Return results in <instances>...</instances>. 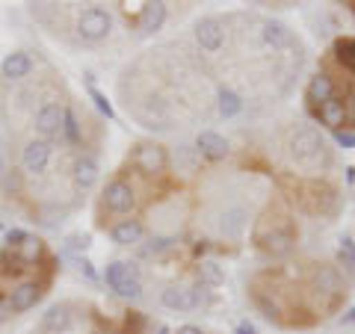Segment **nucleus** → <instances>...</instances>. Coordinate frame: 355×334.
I'll return each mask as SVG.
<instances>
[{"label":"nucleus","mask_w":355,"mask_h":334,"mask_svg":"<svg viewBox=\"0 0 355 334\" xmlns=\"http://www.w3.org/2000/svg\"><path fill=\"white\" fill-rule=\"evenodd\" d=\"M74 266H77V270H80L86 278H92V281L98 278V275H95V270H92V263H89L86 258H74Z\"/></svg>","instance_id":"nucleus-36"},{"label":"nucleus","mask_w":355,"mask_h":334,"mask_svg":"<svg viewBox=\"0 0 355 334\" xmlns=\"http://www.w3.org/2000/svg\"><path fill=\"white\" fill-rule=\"evenodd\" d=\"M261 39L263 44H270V48H287V44L293 42L291 30H287L284 24H279V21H263V30H261Z\"/></svg>","instance_id":"nucleus-20"},{"label":"nucleus","mask_w":355,"mask_h":334,"mask_svg":"<svg viewBox=\"0 0 355 334\" xmlns=\"http://www.w3.org/2000/svg\"><path fill=\"white\" fill-rule=\"evenodd\" d=\"M51 151H53V146L48 139H30L24 146V151H21V166H24V172L42 175L51 163Z\"/></svg>","instance_id":"nucleus-7"},{"label":"nucleus","mask_w":355,"mask_h":334,"mask_svg":"<svg viewBox=\"0 0 355 334\" xmlns=\"http://www.w3.org/2000/svg\"><path fill=\"white\" fill-rule=\"evenodd\" d=\"M338 258H340V263L347 266V270H355V240H352V237H343V240H340Z\"/></svg>","instance_id":"nucleus-28"},{"label":"nucleus","mask_w":355,"mask_h":334,"mask_svg":"<svg viewBox=\"0 0 355 334\" xmlns=\"http://www.w3.org/2000/svg\"><path fill=\"white\" fill-rule=\"evenodd\" d=\"M42 258H44V243L30 234V237L21 243V249H18V261L21 263H39Z\"/></svg>","instance_id":"nucleus-25"},{"label":"nucleus","mask_w":355,"mask_h":334,"mask_svg":"<svg viewBox=\"0 0 355 334\" xmlns=\"http://www.w3.org/2000/svg\"><path fill=\"white\" fill-rule=\"evenodd\" d=\"M308 198H311V210H320V213H329L331 207H335V189H329V186H323V184H311L308 186Z\"/></svg>","instance_id":"nucleus-22"},{"label":"nucleus","mask_w":355,"mask_h":334,"mask_svg":"<svg viewBox=\"0 0 355 334\" xmlns=\"http://www.w3.org/2000/svg\"><path fill=\"white\" fill-rule=\"evenodd\" d=\"M0 175H3V157H0Z\"/></svg>","instance_id":"nucleus-44"},{"label":"nucleus","mask_w":355,"mask_h":334,"mask_svg":"<svg viewBox=\"0 0 355 334\" xmlns=\"http://www.w3.org/2000/svg\"><path fill=\"white\" fill-rule=\"evenodd\" d=\"M133 163L142 175H163L166 166H169V154L157 142H139L133 148Z\"/></svg>","instance_id":"nucleus-4"},{"label":"nucleus","mask_w":355,"mask_h":334,"mask_svg":"<svg viewBox=\"0 0 355 334\" xmlns=\"http://www.w3.org/2000/svg\"><path fill=\"white\" fill-rule=\"evenodd\" d=\"M65 249L69 252H86L89 249V237L86 234H74V237H69V243H65Z\"/></svg>","instance_id":"nucleus-33"},{"label":"nucleus","mask_w":355,"mask_h":334,"mask_svg":"<svg viewBox=\"0 0 355 334\" xmlns=\"http://www.w3.org/2000/svg\"><path fill=\"white\" fill-rule=\"evenodd\" d=\"M142 326H146V317L139 310H130L128 319H125V331L128 334H142Z\"/></svg>","instance_id":"nucleus-31"},{"label":"nucleus","mask_w":355,"mask_h":334,"mask_svg":"<svg viewBox=\"0 0 355 334\" xmlns=\"http://www.w3.org/2000/svg\"><path fill=\"white\" fill-rule=\"evenodd\" d=\"M335 139H338V146H343V148H355V133L352 130H338Z\"/></svg>","instance_id":"nucleus-35"},{"label":"nucleus","mask_w":355,"mask_h":334,"mask_svg":"<svg viewBox=\"0 0 355 334\" xmlns=\"http://www.w3.org/2000/svg\"><path fill=\"white\" fill-rule=\"evenodd\" d=\"M157 334H169V328H166V326H160V328H157Z\"/></svg>","instance_id":"nucleus-43"},{"label":"nucleus","mask_w":355,"mask_h":334,"mask_svg":"<svg viewBox=\"0 0 355 334\" xmlns=\"http://www.w3.org/2000/svg\"><path fill=\"white\" fill-rule=\"evenodd\" d=\"M254 240H258V246L272 254V258H284V254H291L293 246H296V231L291 222H282V225H272V228H258L254 234Z\"/></svg>","instance_id":"nucleus-2"},{"label":"nucleus","mask_w":355,"mask_h":334,"mask_svg":"<svg viewBox=\"0 0 355 334\" xmlns=\"http://www.w3.org/2000/svg\"><path fill=\"white\" fill-rule=\"evenodd\" d=\"M198 278H202V284H210V287H219L222 281H225V272L219 270V266L214 261H205L202 266H198Z\"/></svg>","instance_id":"nucleus-26"},{"label":"nucleus","mask_w":355,"mask_h":334,"mask_svg":"<svg viewBox=\"0 0 355 334\" xmlns=\"http://www.w3.org/2000/svg\"><path fill=\"white\" fill-rule=\"evenodd\" d=\"M98 334H113V331H98Z\"/></svg>","instance_id":"nucleus-45"},{"label":"nucleus","mask_w":355,"mask_h":334,"mask_svg":"<svg viewBox=\"0 0 355 334\" xmlns=\"http://www.w3.org/2000/svg\"><path fill=\"white\" fill-rule=\"evenodd\" d=\"M62 133H65V139H69L71 146H77V142H80V121H77V116L71 113V109H69V116H65Z\"/></svg>","instance_id":"nucleus-29"},{"label":"nucleus","mask_w":355,"mask_h":334,"mask_svg":"<svg viewBox=\"0 0 355 334\" xmlns=\"http://www.w3.org/2000/svg\"><path fill=\"white\" fill-rule=\"evenodd\" d=\"M89 95H92V101H95V107H98V109H101V113H104L107 118H113V116H116V113H113V104H110V101H107V95H104V92H98V89H95L92 83H89Z\"/></svg>","instance_id":"nucleus-30"},{"label":"nucleus","mask_w":355,"mask_h":334,"mask_svg":"<svg viewBox=\"0 0 355 334\" xmlns=\"http://www.w3.org/2000/svg\"><path fill=\"white\" fill-rule=\"evenodd\" d=\"M175 334H205V331L198 328V326H181V328H178Z\"/></svg>","instance_id":"nucleus-39"},{"label":"nucleus","mask_w":355,"mask_h":334,"mask_svg":"<svg viewBox=\"0 0 355 334\" xmlns=\"http://www.w3.org/2000/svg\"><path fill=\"white\" fill-rule=\"evenodd\" d=\"M196 151L202 154V157H207V160H222L228 154V142L214 130H202L196 137Z\"/></svg>","instance_id":"nucleus-17"},{"label":"nucleus","mask_w":355,"mask_h":334,"mask_svg":"<svg viewBox=\"0 0 355 334\" xmlns=\"http://www.w3.org/2000/svg\"><path fill=\"white\" fill-rule=\"evenodd\" d=\"M101 202H104V207L110 210V213H130V210L137 207V193H133V186L128 181L116 177V181L107 184Z\"/></svg>","instance_id":"nucleus-5"},{"label":"nucleus","mask_w":355,"mask_h":334,"mask_svg":"<svg viewBox=\"0 0 355 334\" xmlns=\"http://www.w3.org/2000/svg\"><path fill=\"white\" fill-rule=\"evenodd\" d=\"M216 109H219L222 118H234V116H240V109H243V98L234 92V89L222 86L216 92Z\"/></svg>","instance_id":"nucleus-21"},{"label":"nucleus","mask_w":355,"mask_h":334,"mask_svg":"<svg viewBox=\"0 0 355 334\" xmlns=\"http://www.w3.org/2000/svg\"><path fill=\"white\" fill-rule=\"evenodd\" d=\"M314 116L320 118V125H326V128H331V130H340L343 128V121H347V104H343V98H331V101H326V104H320L317 109H314Z\"/></svg>","instance_id":"nucleus-16"},{"label":"nucleus","mask_w":355,"mask_h":334,"mask_svg":"<svg viewBox=\"0 0 355 334\" xmlns=\"http://www.w3.org/2000/svg\"><path fill=\"white\" fill-rule=\"evenodd\" d=\"M347 118H349L352 125H355V92L349 95V104H347Z\"/></svg>","instance_id":"nucleus-38"},{"label":"nucleus","mask_w":355,"mask_h":334,"mask_svg":"<svg viewBox=\"0 0 355 334\" xmlns=\"http://www.w3.org/2000/svg\"><path fill=\"white\" fill-rule=\"evenodd\" d=\"M222 234H225V237H240L243 234V228H246V210L243 207H231V210H225V213H222Z\"/></svg>","instance_id":"nucleus-24"},{"label":"nucleus","mask_w":355,"mask_h":334,"mask_svg":"<svg viewBox=\"0 0 355 334\" xmlns=\"http://www.w3.org/2000/svg\"><path fill=\"white\" fill-rule=\"evenodd\" d=\"M42 299V284L36 281H21L12 293H9V310L12 314H24V310L36 308V302Z\"/></svg>","instance_id":"nucleus-9"},{"label":"nucleus","mask_w":355,"mask_h":334,"mask_svg":"<svg viewBox=\"0 0 355 334\" xmlns=\"http://www.w3.org/2000/svg\"><path fill=\"white\" fill-rule=\"evenodd\" d=\"M3 319H6V308H3V305H0V322H3Z\"/></svg>","instance_id":"nucleus-42"},{"label":"nucleus","mask_w":355,"mask_h":334,"mask_svg":"<svg viewBox=\"0 0 355 334\" xmlns=\"http://www.w3.org/2000/svg\"><path fill=\"white\" fill-rule=\"evenodd\" d=\"M0 228H3V225H0Z\"/></svg>","instance_id":"nucleus-47"},{"label":"nucleus","mask_w":355,"mask_h":334,"mask_svg":"<svg viewBox=\"0 0 355 334\" xmlns=\"http://www.w3.org/2000/svg\"><path fill=\"white\" fill-rule=\"evenodd\" d=\"M98 175H101V169H98V160L92 157V154H80V157L74 160V166H71V177H74L77 189L95 186L98 184Z\"/></svg>","instance_id":"nucleus-15"},{"label":"nucleus","mask_w":355,"mask_h":334,"mask_svg":"<svg viewBox=\"0 0 355 334\" xmlns=\"http://www.w3.org/2000/svg\"><path fill=\"white\" fill-rule=\"evenodd\" d=\"M30 71H33V60L27 51H12L0 62V77H3V80H24Z\"/></svg>","instance_id":"nucleus-14"},{"label":"nucleus","mask_w":355,"mask_h":334,"mask_svg":"<svg viewBox=\"0 0 355 334\" xmlns=\"http://www.w3.org/2000/svg\"><path fill=\"white\" fill-rule=\"evenodd\" d=\"M71 328V305H51L48 310L42 314V331L48 334H65Z\"/></svg>","instance_id":"nucleus-13"},{"label":"nucleus","mask_w":355,"mask_h":334,"mask_svg":"<svg viewBox=\"0 0 355 334\" xmlns=\"http://www.w3.org/2000/svg\"><path fill=\"white\" fill-rule=\"evenodd\" d=\"M305 98H308L311 109H317L320 104L331 101V98H335V80H331V74L320 71V74L311 77V83H308V89H305Z\"/></svg>","instance_id":"nucleus-11"},{"label":"nucleus","mask_w":355,"mask_h":334,"mask_svg":"<svg viewBox=\"0 0 355 334\" xmlns=\"http://www.w3.org/2000/svg\"><path fill=\"white\" fill-rule=\"evenodd\" d=\"M65 116H69V107L65 104H44L39 113H36V130L42 133V139H53L57 133H62V128H65Z\"/></svg>","instance_id":"nucleus-6"},{"label":"nucleus","mask_w":355,"mask_h":334,"mask_svg":"<svg viewBox=\"0 0 355 334\" xmlns=\"http://www.w3.org/2000/svg\"><path fill=\"white\" fill-rule=\"evenodd\" d=\"M110 30H113V18H110V12H104L101 6H89L77 15V33H80V39H86V42H101L110 36Z\"/></svg>","instance_id":"nucleus-3"},{"label":"nucleus","mask_w":355,"mask_h":334,"mask_svg":"<svg viewBox=\"0 0 355 334\" xmlns=\"http://www.w3.org/2000/svg\"><path fill=\"white\" fill-rule=\"evenodd\" d=\"M287 148H291L293 160L299 166H305V169H320V166H329L331 157L326 151V142L323 137L314 130V128H296L291 133V142H287Z\"/></svg>","instance_id":"nucleus-1"},{"label":"nucleus","mask_w":355,"mask_h":334,"mask_svg":"<svg viewBox=\"0 0 355 334\" xmlns=\"http://www.w3.org/2000/svg\"><path fill=\"white\" fill-rule=\"evenodd\" d=\"M160 302L163 308H169V310H193L198 308L196 302V290H190V287H181V284H172V287H166V290L160 293Z\"/></svg>","instance_id":"nucleus-12"},{"label":"nucleus","mask_w":355,"mask_h":334,"mask_svg":"<svg viewBox=\"0 0 355 334\" xmlns=\"http://www.w3.org/2000/svg\"><path fill=\"white\" fill-rule=\"evenodd\" d=\"M314 290L323 293V296H331V299H338V296L347 293V290H343L340 272L335 270V266H326V263H320L314 270Z\"/></svg>","instance_id":"nucleus-10"},{"label":"nucleus","mask_w":355,"mask_h":334,"mask_svg":"<svg viewBox=\"0 0 355 334\" xmlns=\"http://www.w3.org/2000/svg\"><path fill=\"white\" fill-rule=\"evenodd\" d=\"M163 21H166V3H142L137 30L142 36H151V33H157L163 27Z\"/></svg>","instance_id":"nucleus-18"},{"label":"nucleus","mask_w":355,"mask_h":334,"mask_svg":"<svg viewBox=\"0 0 355 334\" xmlns=\"http://www.w3.org/2000/svg\"><path fill=\"white\" fill-rule=\"evenodd\" d=\"M30 237L27 231H21V228H12V231H6V249H21V243H24Z\"/></svg>","instance_id":"nucleus-32"},{"label":"nucleus","mask_w":355,"mask_h":334,"mask_svg":"<svg viewBox=\"0 0 355 334\" xmlns=\"http://www.w3.org/2000/svg\"><path fill=\"white\" fill-rule=\"evenodd\" d=\"M234 334H258V331H254V326H249V322H240Z\"/></svg>","instance_id":"nucleus-40"},{"label":"nucleus","mask_w":355,"mask_h":334,"mask_svg":"<svg viewBox=\"0 0 355 334\" xmlns=\"http://www.w3.org/2000/svg\"><path fill=\"white\" fill-rule=\"evenodd\" d=\"M128 278H139V270L133 263H125V261H113V263H107V270H104V281L113 287L121 284V281H128Z\"/></svg>","instance_id":"nucleus-23"},{"label":"nucleus","mask_w":355,"mask_h":334,"mask_svg":"<svg viewBox=\"0 0 355 334\" xmlns=\"http://www.w3.org/2000/svg\"><path fill=\"white\" fill-rule=\"evenodd\" d=\"M340 322H343V326H352V322H355V308L349 310V314H343V317H340Z\"/></svg>","instance_id":"nucleus-41"},{"label":"nucleus","mask_w":355,"mask_h":334,"mask_svg":"<svg viewBox=\"0 0 355 334\" xmlns=\"http://www.w3.org/2000/svg\"><path fill=\"white\" fill-rule=\"evenodd\" d=\"M196 42H198V48L207 51V53H214L222 48V42H225V30H222V21L219 18H202V21H196Z\"/></svg>","instance_id":"nucleus-8"},{"label":"nucleus","mask_w":355,"mask_h":334,"mask_svg":"<svg viewBox=\"0 0 355 334\" xmlns=\"http://www.w3.org/2000/svg\"><path fill=\"white\" fill-rule=\"evenodd\" d=\"M113 293L121 296V299H130V302H133V299L142 296V281H139V278H128V281H121Z\"/></svg>","instance_id":"nucleus-27"},{"label":"nucleus","mask_w":355,"mask_h":334,"mask_svg":"<svg viewBox=\"0 0 355 334\" xmlns=\"http://www.w3.org/2000/svg\"><path fill=\"white\" fill-rule=\"evenodd\" d=\"M3 186H6V189H18V186H21V181H18V175H15V169H12V172H9V175H6V181H3Z\"/></svg>","instance_id":"nucleus-37"},{"label":"nucleus","mask_w":355,"mask_h":334,"mask_svg":"<svg viewBox=\"0 0 355 334\" xmlns=\"http://www.w3.org/2000/svg\"><path fill=\"white\" fill-rule=\"evenodd\" d=\"M352 71H355V62H352Z\"/></svg>","instance_id":"nucleus-46"},{"label":"nucleus","mask_w":355,"mask_h":334,"mask_svg":"<svg viewBox=\"0 0 355 334\" xmlns=\"http://www.w3.org/2000/svg\"><path fill=\"white\" fill-rule=\"evenodd\" d=\"M142 234H146V228H142L139 219H121L119 225H113L110 237H113L116 246H137L142 240Z\"/></svg>","instance_id":"nucleus-19"},{"label":"nucleus","mask_w":355,"mask_h":334,"mask_svg":"<svg viewBox=\"0 0 355 334\" xmlns=\"http://www.w3.org/2000/svg\"><path fill=\"white\" fill-rule=\"evenodd\" d=\"M172 246V240L169 237H154L151 240V246H146V254H160V252H166Z\"/></svg>","instance_id":"nucleus-34"}]
</instances>
